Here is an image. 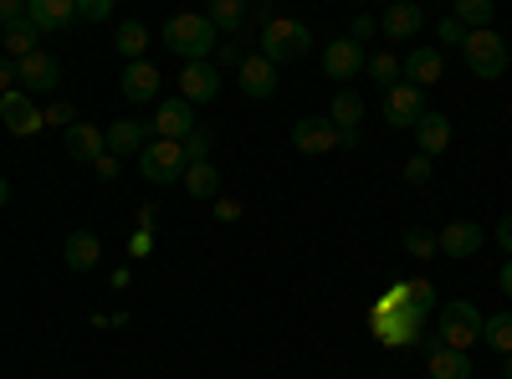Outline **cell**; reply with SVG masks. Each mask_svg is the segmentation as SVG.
<instances>
[{
    "instance_id": "cell-1",
    "label": "cell",
    "mask_w": 512,
    "mask_h": 379,
    "mask_svg": "<svg viewBox=\"0 0 512 379\" xmlns=\"http://www.w3.org/2000/svg\"><path fill=\"white\" fill-rule=\"evenodd\" d=\"M216 26L205 21V11H180V16H169L164 21V47L175 52L185 67L190 62H210V52H216Z\"/></svg>"
},
{
    "instance_id": "cell-2",
    "label": "cell",
    "mask_w": 512,
    "mask_h": 379,
    "mask_svg": "<svg viewBox=\"0 0 512 379\" xmlns=\"http://www.w3.org/2000/svg\"><path fill=\"white\" fill-rule=\"evenodd\" d=\"M256 41H262V47H256V52H262L272 67H282V62H303L308 57V47H313V31L303 26V21H287V16H277L262 36H256Z\"/></svg>"
},
{
    "instance_id": "cell-3",
    "label": "cell",
    "mask_w": 512,
    "mask_h": 379,
    "mask_svg": "<svg viewBox=\"0 0 512 379\" xmlns=\"http://www.w3.org/2000/svg\"><path fill=\"white\" fill-rule=\"evenodd\" d=\"M441 344L466 354L472 344H482V308L472 298H456V303H441Z\"/></svg>"
},
{
    "instance_id": "cell-4",
    "label": "cell",
    "mask_w": 512,
    "mask_h": 379,
    "mask_svg": "<svg viewBox=\"0 0 512 379\" xmlns=\"http://www.w3.org/2000/svg\"><path fill=\"white\" fill-rule=\"evenodd\" d=\"M461 57H466V67H472L482 82H497L507 72V41L497 31H466Z\"/></svg>"
},
{
    "instance_id": "cell-5",
    "label": "cell",
    "mask_w": 512,
    "mask_h": 379,
    "mask_svg": "<svg viewBox=\"0 0 512 379\" xmlns=\"http://www.w3.org/2000/svg\"><path fill=\"white\" fill-rule=\"evenodd\" d=\"M185 170H190L185 149L169 144V139H149V149L139 154V175L149 185H175V180H185Z\"/></svg>"
},
{
    "instance_id": "cell-6",
    "label": "cell",
    "mask_w": 512,
    "mask_h": 379,
    "mask_svg": "<svg viewBox=\"0 0 512 379\" xmlns=\"http://www.w3.org/2000/svg\"><path fill=\"white\" fill-rule=\"evenodd\" d=\"M374 308H384V313H405V318L425 323V313H436L441 303H436V287H431V282H395Z\"/></svg>"
},
{
    "instance_id": "cell-7",
    "label": "cell",
    "mask_w": 512,
    "mask_h": 379,
    "mask_svg": "<svg viewBox=\"0 0 512 379\" xmlns=\"http://www.w3.org/2000/svg\"><path fill=\"white\" fill-rule=\"evenodd\" d=\"M16 82H21V93L31 98V93H57V82H62V62L41 47V52H31V57H21L16 62Z\"/></svg>"
},
{
    "instance_id": "cell-8",
    "label": "cell",
    "mask_w": 512,
    "mask_h": 379,
    "mask_svg": "<svg viewBox=\"0 0 512 379\" xmlns=\"http://www.w3.org/2000/svg\"><path fill=\"white\" fill-rule=\"evenodd\" d=\"M420 118H425V93L410 88V82H395V88L384 93V123H390V129H415Z\"/></svg>"
},
{
    "instance_id": "cell-9",
    "label": "cell",
    "mask_w": 512,
    "mask_h": 379,
    "mask_svg": "<svg viewBox=\"0 0 512 379\" xmlns=\"http://www.w3.org/2000/svg\"><path fill=\"white\" fill-rule=\"evenodd\" d=\"M369 323H374V339L384 349H410V344H420V333H425V323H415L405 313H384V308H374Z\"/></svg>"
},
{
    "instance_id": "cell-10",
    "label": "cell",
    "mask_w": 512,
    "mask_h": 379,
    "mask_svg": "<svg viewBox=\"0 0 512 379\" xmlns=\"http://www.w3.org/2000/svg\"><path fill=\"white\" fill-rule=\"evenodd\" d=\"M195 129V103H185L180 93L164 98L159 113H154V139H169V144H185V134Z\"/></svg>"
},
{
    "instance_id": "cell-11",
    "label": "cell",
    "mask_w": 512,
    "mask_h": 379,
    "mask_svg": "<svg viewBox=\"0 0 512 379\" xmlns=\"http://www.w3.org/2000/svg\"><path fill=\"white\" fill-rule=\"evenodd\" d=\"M216 93H221V67L216 62L180 67V98L185 103H216Z\"/></svg>"
},
{
    "instance_id": "cell-12",
    "label": "cell",
    "mask_w": 512,
    "mask_h": 379,
    "mask_svg": "<svg viewBox=\"0 0 512 379\" xmlns=\"http://www.w3.org/2000/svg\"><path fill=\"white\" fill-rule=\"evenodd\" d=\"M379 31L395 36V41L420 36V31H425V6H420V0H395V6L379 11Z\"/></svg>"
},
{
    "instance_id": "cell-13",
    "label": "cell",
    "mask_w": 512,
    "mask_h": 379,
    "mask_svg": "<svg viewBox=\"0 0 512 379\" xmlns=\"http://www.w3.org/2000/svg\"><path fill=\"white\" fill-rule=\"evenodd\" d=\"M364 47L359 41H349V36H338V41H328L323 47V72L333 77V82H349V77H359L364 72Z\"/></svg>"
},
{
    "instance_id": "cell-14",
    "label": "cell",
    "mask_w": 512,
    "mask_h": 379,
    "mask_svg": "<svg viewBox=\"0 0 512 379\" xmlns=\"http://www.w3.org/2000/svg\"><path fill=\"white\" fill-rule=\"evenodd\" d=\"M0 118H6V129L16 134V139H31V134H41V123H47V118H41V108L16 88V93H6V98H0Z\"/></svg>"
},
{
    "instance_id": "cell-15",
    "label": "cell",
    "mask_w": 512,
    "mask_h": 379,
    "mask_svg": "<svg viewBox=\"0 0 512 379\" xmlns=\"http://www.w3.org/2000/svg\"><path fill=\"white\" fill-rule=\"evenodd\" d=\"M149 129H154V123H139V118H118V123H108V154L113 159H128V154H144L149 149Z\"/></svg>"
},
{
    "instance_id": "cell-16",
    "label": "cell",
    "mask_w": 512,
    "mask_h": 379,
    "mask_svg": "<svg viewBox=\"0 0 512 379\" xmlns=\"http://www.w3.org/2000/svg\"><path fill=\"white\" fill-rule=\"evenodd\" d=\"M441 72H446V57H441V47H415L405 62H400V77L410 82V88H431V82H441Z\"/></svg>"
},
{
    "instance_id": "cell-17",
    "label": "cell",
    "mask_w": 512,
    "mask_h": 379,
    "mask_svg": "<svg viewBox=\"0 0 512 379\" xmlns=\"http://www.w3.org/2000/svg\"><path fill=\"white\" fill-rule=\"evenodd\" d=\"M159 67L154 62H128L123 67V77H118V93L128 98V103H154L159 98Z\"/></svg>"
},
{
    "instance_id": "cell-18",
    "label": "cell",
    "mask_w": 512,
    "mask_h": 379,
    "mask_svg": "<svg viewBox=\"0 0 512 379\" xmlns=\"http://www.w3.org/2000/svg\"><path fill=\"white\" fill-rule=\"evenodd\" d=\"M292 149L297 154H328V149H338V129L328 118H297L292 123Z\"/></svg>"
},
{
    "instance_id": "cell-19",
    "label": "cell",
    "mask_w": 512,
    "mask_h": 379,
    "mask_svg": "<svg viewBox=\"0 0 512 379\" xmlns=\"http://www.w3.org/2000/svg\"><path fill=\"white\" fill-rule=\"evenodd\" d=\"M482 241H487V231H482L477 221H451V226L436 236V246L446 251V257H456V262L477 257V251H482Z\"/></svg>"
},
{
    "instance_id": "cell-20",
    "label": "cell",
    "mask_w": 512,
    "mask_h": 379,
    "mask_svg": "<svg viewBox=\"0 0 512 379\" xmlns=\"http://www.w3.org/2000/svg\"><path fill=\"white\" fill-rule=\"evenodd\" d=\"M26 21L47 36V31H67L77 21V0H26Z\"/></svg>"
},
{
    "instance_id": "cell-21",
    "label": "cell",
    "mask_w": 512,
    "mask_h": 379,
    "mask_svg": "<svg viewBox=\"0 0 512 379\" xmlns=\"http://www.w3.org/2000/svg\"><path fill=\"white\" fill-rule=\"evenodd\" d=\"M62 144H67V154H72L77 164H98V159L108 154V134L98 129V123H72Z\"/></svg>"
},
{
    "instance_id": "cell-22",
    "label": "cell",
    "mask_w": 512,
    "mask_h": 379,
    "mask_svg": "<svg viewBox=\"0 0 512 379\" xmlns=\"http://www.w3.org/2000/svg\"><path fill=\"white\" fill-rule=\"evenodd\" d=\"M241 93L246 98H272L277 93V67L262 52H246V62H241Z\"/></svg>"
},
{
    "instance_id": "cell-23",
    "label": "cell",
    "mask_w": 512,
    "mask_h": 379,
    "mask_svg": "<svg viewBox=\"0 0 512 379\" xmlns=\"http://www.w3.org/2000/svg\"><path fill=\"white\" fill-rule=\"evenodd\" d=\"M415 144H420V154H425V159L446 154V149H451V118H446V113H431V108H425V118L415 123Z\"/></svg>"
},
{
    "instance_id": "cell-24",
    "label": "cell",
    "mask_w": 512,
    "mask_h": 379,
    "mask_svg": "<svg viewBox=\"0 0 512 379\" xmlns=\"http://www.w3.org/2000/svg\"><path fill=\"white\" fill-rule=\"evenodd\" d=\"M98 257H103V241H98L93 231H72V236L62 241V262H67L72 272H93Z\"/></svg>"
},
{
    "instance_id": "cell-25",
    "label": "cell",
    "mask_w": 512,
    "mask_h": 379,
    "mask_svg": "<svg viewBox=\"0 0 512 379\" xmlns=\"http://www.w3.org/2000/svg\"><path fill=\"white\" fill-rule=\"evenodd\" d=\"M180 185H185L190 200H221V170H216V159H210V164H190Z\"/></svg>"
},
{
    "instance_id": "cell-26",
    "label": "cell",
    "mask_w": 512,
    "mask_h": 379,
    "mask_svg": "<svg viewBox=\"0 0 512 379\" xmlns=\"http://www.w3.org/2000/svg\"><path fill=\"white\" fill-rule=\"evenodd\" d=\"M328 123H333V129H359V123H364V98L354 88H338L333 108H328Z\"/></svg>"
},
{
    "instance_id": "cell-27",
    "label": "cell",
    "mask_w": 512,
    "mask_h": 379,
    "mask_svg": "<svg viewBox=\"0 0 512 379\" xmlns=\"http://www.w3.org/2000/svg\"><path fill=\"white\" fill-rule=\"evenodd\" d=\"M205 21L216 26V31L241 36V31H246V6H241V0H210V6H205Z\"/></svg>"
},
{
    "instance_id": "cell-28",
    "label": "cell",
    "mask_w": 512,
    "mask_h": 379,
    "mask_svg": "<svg viewBox=\"0 0 512 379\" xmlns=\"http://www.w3.org/2000/svg\"><path fill=\"white\" fill-rule=\"evenodd\" d=\"M0 41H6V57H11V62H21V57L41 52V41H47V36H41L31 21H21V26H6V36H0Z\"/></svg>"
},
{
    "instance_id": "cell-29",
    "label": "cell",
    "mask_w": 512,
    "mask_h": 379,
    "mask_svg": "<svg viewBox=\"0 0 512 379\" xmlns=\"http://www.w3.org/2000/svg\"><path fill=\"white\" fill-rule=\"evenodd\" d=\"M451 16L461 21V31H492L497 6H492V0H456V11H451Z\"/></svg>"
},
{
    "instance_id": "cell-30",
    "label": "cell",
    "mask_w": 512,
    "mask_h": 379,
    "mask_svg": "<svg viewBox=\"0 0 512 379\" xmlns=\"http://www.w3.org/2000/svg\"><path fill=\"white\" fill-rule=\"evenodd\" d=\"M113 47L128 57V62H144V47H149V26L144 21H123L113 31Z\"/></svg>"
},
{
    "instance_id": "cell-31",
    "label": "cell",
    "mask_w": 512,
    "mask_h": 379,
    "mask_svg": "<svg viewBox=\"0 0 512 379\" xmlns=\"http://www.w3.org/2000/svg\"><path fill=\"white\" fill-rule=\"evenodd\" d=\"M482 344L492 349V354H512V313H492V318H482Z\"/></svg>"
},
{
    "instance_id": "cell-32",
    "label": "cell",
    "mask_w": 512,
    "mask_h": 379,
    "mask_svg": "<svg viewBox=\"0 0 512 379\" xmlns=\"http://www.w3.org/2000/svg\"><path fill=\"white\" fill-rule=\"evenodd\" d=\"M425 364H431V379H472V359L456 354V349H441V354H431Z\"/></svg>"
},
{
    "instance_id": "cell-33",
    "label": "cell",
    "mask_w": 512,
    "mask_h": 379,
    "mask_svg": "<svg viewBox=\"0 0 512 379\" xmlns=\"http://www.w3.org/2000/svg\"><path fill=\"white\" fill-rule=\"evenodd\" d=\"M180 149H185V159H190V164H210V154H216V134H210L205 123H195V129L185 134V144H180Z\"/></svg>"
},
{
    "instance_id": "cell-34",
    "label": "cell",
    "mask_w": 512,
    "mask_h": 379,
    "mask_svg": "<svg viewBox=\"0 0 512 379\" xmlns=\"http://www.w3.org/2000/svg\"><path fill=\"white\" fill-rule=\"evenodd\" d=\"M364 72H369L374 82H384V93H390L395 82H400V57H395V52H374V57L364 62Z\"/></svg>"
},
{
    "instance_id": "cell-35",
    "label": "cell",
    "mask_w": 512,
    "mask_h": 379,
    "mask_svg": "<svg viewBox=\"0 0 512 379\" xmlns=\"http://www.w3.org/2000/svg\"><path fill=\"white\" fill-rule=\"evenodd\" d=\"M405 251H410V257H420V262H425V257H436L441 246H436V236L425 231V226H410V231H405Z\"/></svg>"
},
{
    "instance_id": "cell-36",
    "label": "cell",
    "mask_w": 512,
    "mask_h": 379,
    "mask_svg": "<svg viewBox=\"0 0 512 379\" xmlns=\"http://www.w3.org/2000/svg\"><path fill=\"white\" fill-rule=\"evenodd\" d=\"M113 16V0H77V21H108Z\"/></svg>"
},
{
    "instance_id": "cell-37",
    "label": "cell",
    "mask_w": 512,
    "mask_h": 379,
    "mask_svg": "<svg viewBox=\"0 0 512 379\" xmlns=\"http://www.w3.org/2000/svg\"><path fill=\"white\" fill-rule=\"evenodd\" d=\"M431 175H436V164L425 159V154H415V159L405 164V180H410V185H431Z\"/></svg>"
},
{
    "instance_id": "cell-38",
    "label": "cell",
    "mask_w": 512,
    "mask_h": 379,
    "mask_svg": "<svg viewBox=\"0 0 512 379\" xmlns=\"http://www.w3.org/2000/svg\"><path fill=\"white\" fill-rule=\"evenodd\" d=\"M41 118H47V123H62V129H72V123H77V108H72V103H62V98H57V103H52V108H47V113H41Z\"/></svg>"
},
{
    "instance_id": "cell-39",
    "label": "cell",
    "mask_w": 512,
    "mask_h": 379,
    "mask_svg": "<svg viewBox=\"0 0 512 379\" xmlns=\"http://www.w3.org/2000/svg\"><path fill=\"white\" fill-rule=\"evenodd\" d=\"M379 31V16H354V26H349V41H359V47H364V41Z\"/></svg>"
},
{
    "instance_id": "cell-40",
    "label": "cell",
    "mask_w": 512,
    "mask_h": 379,
    "mask_svg": "<svg viewBox=\"0 0 512 379\" xmlns=\"http://www.w3.org/2000/svg\"><path fill=\"white\" fill-rule=\"evenodd\" d=\"M436 36L446 41V47H461V41H466V31H461V21H456V16H446V21L436 26Z\"/></svg>"
},
{
    "instance_id": "cell-41",
    "label": "cell",
    "mask_w": 512,
    "mask_h": 379,
    "mask_svg": "<svg viewBox=\"0 0 512 379\" xmlns=\"http://www.w3.org/2000/svg\"><path fill=\"white\" fill-rule=\"evenodd\" d=\"M241 62H246V47H241V41H226L221 57H216V67H236V72H241Z\"/></svg>"
},
{
    "instance_id": "cell-42",
    "label": "cell",
    "mask_w": 512,
    "mask_h": 379,
    "mask_svg": "<svg viewBox=\"0 0 512 379\" xmlns=\"http://www.w3.org/2000/svg\"><path fill=\"white\" fill-rule=\"evenodd\" d=\"M21 21H26L21 0H0V26H21Z\"/></svg>"
},
{
    "instance_id": "cell-43",
    "label": "cell",
    "mask_w": 512,
    "mask_h": 379,
    "mask_svg": "<svg viewBox=\"0 0 512 379\" xmlns=\"http://www.w3.org/2000/svg\"><path fill=\"white\" fill-rule=\"evenodd\" d=\"M6 93H16V62L0 52V98H6Z\"/></svg>"
},
{
    "instance_id": "cell-44",
    "label": "cell",
    "mask_w": 512,
    "mask_h": 379,
    "mask_svg": "<svg viewBox=\"0 0 512 379\" xmlns=\"http://www.w3.org/2000/svg\"><path fill=\"white\" fill-rule=\"evenodd\" d=\"M93 170H98V180H103V185H113V180H118V170H123V159H113V154H103V159L93 164Z\"/></svg>"
},
{
    "instance_id": "cell-45",
    "label": "cell",
    "mask_w": 512,
    "mask_h": 379,
    "mask_svg": "<svg viewBox=\"0 0 512 379\" xmlns=\"http://www.w3.org/2000/svg\"><path fill=\"white\" fill-rule=\"evenodd\" d=\"M216 221H226V226H231V221H241V200L221 195V200H216Z\"/></svg>"
},
{
    "instance_id": "cell-46",
    "label": "cell",
    "mask_w": 512,
    "mask_h": 379,
    "mask_svg": "<svg viewBox=\"0 0 512 379\" xmlns=\"http://www.w3.org/2000/svg\"><path fill=\"white\" fill-rule=\"evenodd\" d=\"M492 236H497V246H502V251H507V257H512V216H502Z\"/></svg>"
},
{
    "instance_id": "cell-47",
    "label": "cell",
    "mask_w": 512,
    "mask_h": 379,
    "mask_svg": "<svg viewBox=\"0 0 512 379\" xmlns=\"http://www.w3.org/2000/svg\"><path fill=\"white\" fill-rule=\"evenodd\" d=\"M441 349H446V344H441V333H420V354H425V359L441 354Z\"/></svg>"
},
{
    "instance_id": "cell-48",
    "label": "cell",
    "mask_w": 512,
    "mask_h": 379,
    "mask_svg": "<svg viewBox=\"0 0 512 379\" xmlns=\"http://www.w3.org/2000/svg\"><path fill=\"white\" fill-rule=\"evenodd\" d=\"M149 246H154V241H149V231H139L134 241H128V251H134V257H149Z\"/></svg>"
},
{
    "instance_id": "cell-49",
    "label": "cell",
    "mask_w": 512,
    "mask_h": 379,
    "mask_svg": "<svg viewBox=\"0 0 512 379\" xmlns=\"http://www.w3.org/2000/svg\"><path fill=\"white\" fill-rule=\"evenodd\" d=\"M497 287H502V292H507V298H512V257L502 262V272H497Z\"/></svg>"
},
{
    "instance_id": "cell-50",
    "label": "cell",
    "mask_w": 512,
    "mask_h": 379,
    "mask_svg": "<svg viewBox=\"0 0 512 379\" xmlns=\"http://www.w3.org/2000/svg\"><path fill=\"white\" fill-rule=\"evenodd\" d=\"M338 149H359V129H338Z\"/></svg>"
},
{
    "instance_id": "cell-51",
    "label": "cell",
    "mask_w": 512,
    "mask_h": 379,
    "mask_svg": "<svg viewBox=\"0 0 512 379\" xmlns=\"http://www.w3.org/2000/svg\"><path fill=\"white\" fill-rule=\"evenodd\" d=\"M154 221H159V210H154V205H144V210H139V226H144V231H154Z\"/></svg>"
},
{
    "instance_id": "cell-52",
    "label": "cell",
    "mask_w": 512,
    "mask_h": 379,
    "mask_svg": "<svg viewBox=\"0 0 512 379\" xmlns=\"http://www.w3.org/2000/svg\"><path fill=\"white\" fill-rule=\"evenodd\" d=\"M6 205H11V180L0 175V210H6Z\"/></svg>"
},
{
    "instance_id": "cell-53",
    "label": "cell",
    "mask_w": 512,
    "mask_h": 379,
    "mask_svg": "<svg viewBox=\"0 0 512 379\" xmlns=\"http://www.w3.org/2000/svg\"><path fill=\"white\" fill-rule=\"evenodd\" d=\"M502 379H512V354H507V364H502Z\"/></svg>"
}]
</instances>
